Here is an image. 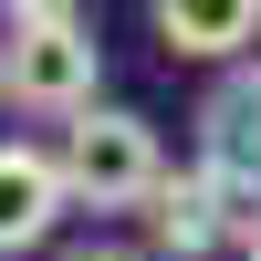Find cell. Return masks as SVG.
I'll use <instances>...</instances> for the list:
<instances>
[{
	"label": "cell",
	"mask_w": 261,
	"mask_h": 261,
	"mask_svg": "<svg viewBox=\"0 0 261 261\" xmlns=\"http://www.w3.org/2000/svg\"><path fill=\"white\" fill-rule=\"evenodd\" d=\"M94 84H105V42L84 21H11L0 42V105H32V115H94Z\"/></svg>",
	"instance_id": "obj_1"
},
{
	"label": "cell",
	"mask_w": 261,
	"mask_h": 261,
	"mask_svg": "<svg viewBox=\"0 0 261 261\" xmlns=\"http://www.w3.org/2000/svg\"><path fill=\"white\" fill-rule=\"evenodd\" d=\"M63 178H73V199H84V209H146V199H157V178H167L157 125L125 115V105L73 115V125H63Z\"/></svg>",
	"instance_id": "obj_2"
},
{
	"label": "cell",
	"mask_w": 261,
	"mask_h": 261,
	"mask_svg": "<svg viewBox=\"0 0 261 261\" xmlns=\"http://www.w3.org/2000/svg\"><path fill=\"white\" fill-rule=\"evenodd\" d=\"M136 220H146V251H157V261H209L220 241H241V230H251V209L230 199L209 167H167L157 199H146Z\"/></svg>",
	"instance_id": "obj_3"
},
{
	"label": "cell",
	"mask_w": 261,
	"mask_h": 261,
	"mask_svg": "<svg viewBox=\"0 0 261 261\" xmlns=\"http://www.w3.org/2000/svg\"><path fill=\"white\" fill-rule=\"evenodd\" d=\"M199 167L241 209H261V73H230L220 94L199 105Z\"/></svg>",
	"instance_id": "obj_4"
},
{
	"label": "cell",
	"mask_w": 261,
	"mask_h": 261,
	"mask_svg": "<svg viewBox=\"0 0 261 261\" xmlns=\"http://www.w3.org/2000/svg\"><path fill=\"white\" fill-rule=\"evenodd\" d=\"M73 209V178H63V146H0V261L53 241V220Z\"/></svg>",
	"instance_id": "obj_5"
},
{
	"label": "cell",
	"mask_w": 261,
	"mask_h": 261,
	"mask_svg": "<svg viewBox=\"0 0 261 261\" xmlns=\"http://www.w3.org/2000/svg\"><path fill=\"white\" fill-rule=\"evenodd\" d=\"M157 42L188 63H230L241 42H261V0H157Z\"/></svg>",
	"instance_id": "obj_6"
},
{
	"label": "cell",
	"mask_w": 261,
	"mask_h": 261,
	"mask_svg": "<svg viewBox=\"0 0 261 261\" xmlns=\"http://www.w3.org/2000/svg\"><path fill=\"white\" fill-rule=\"evenodd\" d=\"M11 21H84V0H0Z\"/></svg>",
	"instance_id": "obj_7"
},
{
	"label": "cell",
	"mask_w": 261,
	"mask_h": 261,
	"mask_svg": "<svg viewBox=\"0 0 261 261\" xmlns=\"http://www.w3.org/2000/svg\"><path fill=\"white\" fill-rule=\"evenodd\" d=\"M63 261H157V251H115V241H84V251H63Z\"/></svg>",
	"instance_id": "obj_8"
},
{
	"label": "cell",
	"mask_w": 261,
	"mask_h": 261,
	"mask_svg": "<svg viewBox=\"0 0 261 261\" xmlns=\"http://www.w3.org/2000/svg\"><path fill=\"white\" fill-rule=\"evenodd\" d=\"M241 261H261V209H251V230H241Z\"/></svg>",
	"instance_id": "obj_9"
}]
</instances>
